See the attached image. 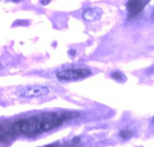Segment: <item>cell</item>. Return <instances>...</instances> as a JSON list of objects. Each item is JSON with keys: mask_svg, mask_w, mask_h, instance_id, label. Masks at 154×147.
Listing matches in <instances>:
<instances>
[{"mask_svg": "<svg viewBox=\"0 0 154 147\" xmlns=\"http://www.w3.org/2000/svg\"><path fill=\"white\" fill-rule=\"evenodd\" d=\"M102 16V10L98 7H89L82 13V17L87 22H96Z\"/></svg>", "mask_w": 154, "mask_h": 147, "instance_id": "cell-5", "label": "cell"}, {"mask_svg": "<svg viewBox=\"0 0 154 147\" xmlns=\"http://www.w3.org/2000/svg\"><path fill=\"white\" fill-rule=\"evenodd\" d=\"M40 2L42 5H47V4H49L51 2V0H40Z\"/></svg>", "mask_w": 154, "mask_h": 147, "instance_id": "cell-8", "label": "cell"}, {"mask_svg": "<svg viewBox=\"0 0 154 147\" xmlns=\"http://www.w3.org/2000/svg\"><path fill=\"white\" fill-rule=\"evenodd\" d=\"M111 78H113L114 80H116V81H119V82H122V81L125 80V76L123 75V73L118 72V71L111 73Z\"/></svg>", "mask_w": 154, "mask_h": 147, "instance_id": "cell-7", "label": "cell"}, {"mask_svg": "<svg viewBox=\"0 0 154 147\" xmlns=\"http://www.w3.org/2000/svg\"><path fill=\"white\" fill-rule=\"evenodd\" d=\"M10 1H12V2H19L20 0H10Z\"/></svg>", "mask_w": 154, "mask_h": 147, "instance_id": "cell-11", "label": "cell"}, {"mask_svg": "<svg viewBox=\"0 0 154 147\" xmlns=\"http://www.w3.org/2000/svg\"><path fill=\"white\" fill-rule=\"evenodd\" d=\"M150 0H128L126 4L129 18H135L144 9Z\"/></svg>", "mask_w": 154, "mask_h": 147, "instance_id": "cell-4", "label": "cell"}, {"mask_svg": "<svg viewBox=\"0 0 154 147\" xmlns=\"http://www.w3.org/2000/svg\"><path fill=\"white\" fill-rule=\"evenodd\" d=\"M45 147H73L72 145L70 146H59V145H54V144H51V145H48V146H45Z\"/></svg>", "mask_w": 154, "mask_h": 147, "instance_id": "cell-9", "label": "cell"}, {"mask_svg": "<svg viewBox=\"0 0 154 147\" xmlns=\"http://www.w3.org/2000/svg\"><path fill=\"white\" fill-rule=\"evenodd\" d=\"M149 71H150V72H154V65L150 68V70H149Z\"/></svg>", "mask_w": 154, "mask_h": 147, "instance_id": "cell-10", "label": "cell"}, {"mask_svg": "<svg viewBox=\"0 0 154 147\" xmlns=\"http://www.w3.org/2000/svg\"><path fill=\"white\" fill-rule=\"evenodd\" d=\"M119 135H120L121 138L128 139V138H131V137L133 136V132L131 130H129V129H124V130H122L120 132Z\"/></svg>", "mask_w": 154, "mask_h": 147, "instance_id": "cell-6", "label": "cell"}, {"mask_svg": "<svg viewBox=\"0 0 154 147\" xmlns=\"http://www.w3.org/2000/svg\"><path fill=\"white\" fill-rule=\"evenodd\" d=\"M78 116L74 112H48L22 118L0 127V140H8L15 135L36 136L63 125Z\"/></svg>", "mask_w": 154, "mask_h": 147, "instance_id": "cell-1", "label": "cell"}, {"mask_svg": "<svg viewBox=\"0 0 154 147\" xmlns=\"http://www.w3.org/2000/svg\"><path fill=\"white\" fill-rule=\"evenodd\" d=\"M152 122H153V124H154V117H153V119H152Z\"/></svg>", "mask_w": 154, "mask_h": 147, "instance_id": "cell-13", "label": "cell"}, {"mask_svg": "<svg viewBox=\"0 0 154 147\" xmlns=\"http://www.w3.org/2000/svg\"><path fill=\"white\" fill-rule=\"evenodd\" d=\"M151 19H152V20L154 22V12H153V14H152V17H151Z\"/></svg>", "mask_w": 154, "mask_h": 147, "instance_id": "cell-12", "label": "cell"}, {"mask_svg": "<svg viewBox=\"0 0 154 147\" xmlns=\"http://www.w3.org/2000/svg\"><path fill=\"white\" fill-rule=\"evenodd\" d=\"M92 74V71L86 67H70L64 68L56 73V77L59 81H73L84 79Z\"/></svg>", "mask_w": 154, "mask_h": 147, "instance_id": "cell-2", "label": "cell"}, {"mask_svg": "<svg viewBox=\"0 0 154 147\" xmlns=\"http://www.w3.org/2000/svg\"><path fill=\"white\" fill-rule=\"evenodd\" d=\"M51 92V88L44 85H31L20 89L17 95L20 98H34L47 96Z\"/></svg>", "mask_w": 154, "mask_h": 147, "instance_id": "cell-3", "label": "cell"}]
</instances>
